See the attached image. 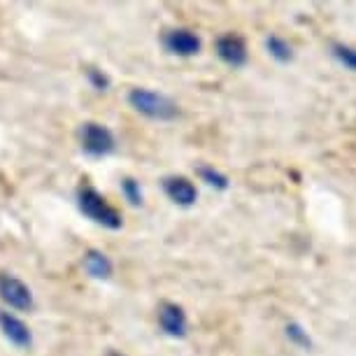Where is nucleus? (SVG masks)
<instances>
[{
  "label": "nucleus",
  "mask_w": 356,
  "mask_h": 356,
  "mask_svg": "<svg viewBox=\"0 0 356 356\" xmlns=\"http://www.w3.org/2000/svg\"><path fill=\"white\" fill-rule=\"evenodd\" d=\"M129 105L138 114L154 119V122H172V119L179 117V107L172 98H168L165 93L143 89V86H136V89L129 91Z\"/></svg>",
  "instance_id": "nucleus-1"
},
{
  "label": "nucleus",
  "mask_w": 356,
  "mask_h": 356,
  "mask_svg": "<svg viewBox=\"0 0 356 356\" xmlns=\"http://www.w3.org/2000/svg\"><path fill=\"white\" fill-rule=\"evenodd\" d=\"M77 207L84 217H89L93 224H98L103 228L119 231V228L124 226L122 212L107 203L105 196H100L93 186H82V189L77 191Z\"/></svg>",
  "instance_id": "nucleus-2"
},
{
  "label": "nucleus",
  "mask_w": 356,
  "mask_h": 356,
  "mask_svg": "<svg viewBox=\"0 0 356 356\" xmlns=\"http://www.w3.org/2000/svg\"><path fill=\"white\" fill-rule=\"evenodd\" d=\"M79 145H82V152L86 156L105 159L117 149V138H114V133L105 124L86 122L79 129Z\"/></svg>",
  "instance_id": "nucleus-3"
},
{
  "label": "nucleus",
  "mask_w": 356,
  "mask_h": 356,
  "mask_svg": "<svg viewBox=\"0 0 356 356\" xmlns=\"http://www.w3.org/2000/svg\"><path fill=\"white\" fill-rule=\"evenodd\" d=\"M0 300L8 307H12V310H19V312H29L33 310V305H35V298H33L31 289L10 273H0Z\"/></svg>",
  "instance_id": "nucleus-4"
},
{
  "label": "nucleus",
  "mask_w": 356,
  "mask_h": 356,
  "mask_svg": "<svg viewBox=\"0 0 356 356\" xmlns=\"http://www.w3.org/2000/svg\"><path fill=\"white\" fill-rule=\"evenodd\" d=\"M161 42H163L168 54H172V56H182V58L196 56V54H200V49H203V40H200L191 29L165 31L163 38H161Z\"/></svg>",
  "instance_id": "nucleus-5"
},
{
  "label": "nucleus",
  "mask_w": 356,
  "mask_h": 356,
  "mask_svg": "<svg viewBox=\"0 0 356 356\" xmlns=\"http://www.w3.org/2000/svg\"><path fill=\"white\" fill-rule=\"evenodd\" d=\"M217 56L231 68H243L250 61V51H247V42L235 33H226L217 40Z\"/></svg>",
  "instance_id": "nucleus-6"
},
{
  "label": "nucleus",
  "mask_w": 356,
  "mask_h": 356,
  "mask_svg": "<svg viewBox=\"0 0 356 356\" xmlns=\"http://www.w3.org/2000/svg\"><path fill=\"white\" fill-rule=\"evenodd\" d=\"M159 326L168 338H184L189 328L184 307L177 303H163L159 307Z\"/></svg>",
  "instance_id": "nucleus-7"
},
{
  "label": "nucleus",
  "mask_w": 356,
  "mask_h": 356,
  "mask_svg": "<svg viewBox=\"0 0 356 356\" xmlns=\"http://www.w3.org/2000/svg\"><path fill=\"white\" fill-rule=\"evenodd\" d=\"M163 191H165V196L179 207H191V205H196V200H198L196 184H193L189 177H184V175L165 177L163 179Z\"/></svg>",
  "instance_id": "nucleus-8"
},
{
  "label": "nucleus",
  "mask_w": 356,
  "mask_h": 356,
  "mask_svg": "<svg viewBox=\"0 0 356 356\" xmlns=\"http://www.w3.org/2000/svg\"><path fill=\"white\" fill-rule=\"evenodd\" d=\"M0 331H3V335L12 342V345H17V347H22V349H29L33 345L31 328L26 326L24 321L17 317V314H12V312L0 310Z\"/></svg>",
  "instance_id": "nucleus-9"
},
{
  "label": "nucleus",
  "mask_w": 356,
  "mask_h": 356,
  "mask_svg": "<svg viewBox=\"0 0 356 356\" xmlns=\"http://www.w3.org/2000/svg\"><path fill=\"white\" fill-rule=\"evenodd\" d=\"M84 270L89 273L93 280H107V277H112L114 266L107 254L98 250H89L84 254Z\"/></svg>",
  "instance_id": "nucleus-10"
},
{
  "label": "nucleus",
  "mask_w": 356,
  "mask_h": 356,
  "mask_svg": "<svg viewBox=\"0 0 356 356\" xmlns=\"http://www.w3.org/2000/svg\"><path fill=\"white\" fill-rule=\"evenodd\" d=\"M266 49L268 54L275 58L277 63H289V61H293V47L286 42L284 38H280V35H270L266 40Z\"/></svg>",
  "instance_id": "nucleus-11"
},
{
  "label": "nucleus",
  "mask_w": 356,
  "mask_h": 356,
  "mask_svg": "<svg viewBox=\"0 0 356 356\" xmlns=\"http://www.w3.org/2000/svg\"><path fill=\"white\" fill-rule=\"evenodd\" d=\"M198 175L207 186H212V189H217V191H226L228 186H231L226 175L221 170H217V168H212V165H200Z\"/></svg>",
  "instance_id": "nucleus-12"
},
{
  "label": "nucleus",
  "mask_w": 356,
  "mask_h": 356,
  "mask_svg": "<svg viewBox=\"0 0 356 356\" xmlns=\"http://www.w3.org/2000/svg\"><path fill=\"white\" fill-rule=\"evenodd\" d=\"M331 54H333V58H335V61H338L340 65H345L347 70L356 72V47L335 42V44L331 47Z\"/></svg>",
  "instance_id": "nucleus-13"
},
{
  "label": "nucleus",
  "mask_w": 356,
  "mask_h": 356,
  "mask_svg": "<svg viewBox=\"0 0 356 356\" xmlns=\"http://www.w3.org/2000/svg\"><path fill=\"white\" fill-rule=\"evenodd\" d=\"M286 338L291 340L296 347H300V349H312V338H310V333H307L305 328L298 324V321H291V324H286Z\"/></svg>",
  "instance_id": "nucleus-14"
},
{
  "label": "nucleus",
  "mask_w": 356,
  "mask_h": 356,
  "mask_svg": "<svg viewBox=\"0 0 356 356\" xmlns=\"http://www.w3.org/2000/svg\"><path fill=\"white\" fill-rule=\"evenodd\" d=\"M122 193H124V198L129 200V203L133 207H138V205H143V186H140L138 179H133V177H124L122 179Z\"/></svg>",
  "instance_id": "nucleus-15"
},
{
  "label": "nucleus",
  "mask_w": 356,
  "mask_h": 356,
  "mask_svg": "<svg viewBox=\"0 0 356 356\" xmlns=\"http://www.w3.org/2000/svg\"><path fill=\"white\" fill-rule=\"evenodd\" d=\"M86 79H89V84L96 91H107V89H110V77H107L105 72L98 70V68H89V70H86Z\"/></svg>",
  "instance_id": "nucleus-16"
},
{
  "label": "nucleus",
  "mask_w": 356,
  "mask_h": 356,
  "mask_svg": "<svg viewBox=\"0 0 356 356\" xmlns=\"http://www.w3.org/2000/svg\"><path fill=\"white\" fill-rule=\"evenodd\" d=\"M107 356H124V354H119V352H110V354H107Z\"/></svg>",
  "instance_id": "nucleus-17"
}]
</instances>
